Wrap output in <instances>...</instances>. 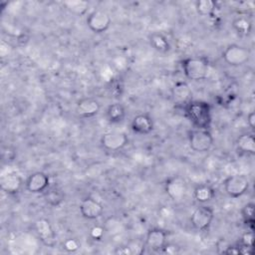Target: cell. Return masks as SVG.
<instances>
[{
  "label": "cell",
  "mask_w": 255,
  "mask_h": 255,
  "mask_svg": "<svg viewBox=\"0 0 255 255\" xmlns=\"http://www.w3.org/2000/svg\"><path fill=\"white\" fill-rule=\"evenodd\" d=\"M249 186V180L243 174L230 175L226 177L223 181L224 191L231 198L241 197L248 191Z\"/></svg>",
  "instance_id": "8992f818"
},
{
  "label": "cell",
  "mask_w": 255,
  "mask_h": 255,
  "mask_svg": "<svg viewBox=\"0 0 255 255\" xmlns=\"http://www.w3.org/2000/svg\"><path fill=\"white\" fill-rule=\"evenodd\" d=\"M63 6L70 13L77 16H82L88 12L90 3L85 0H67L63 2Z\"/></svg>",
  "instance_id": "7402d4cb"
},
{
  "label": "cell",
  "mask_w": 255,
  "mask_h": 255,
  "mask_svg": "<svg viewBox=\"0 0 255 255\" xmlns=\"http://www.w3.org/2000/svg\"><path fill=\"white\" fill-rule=\"evenodd\" d=\"M126 108L120 103H113L108 106L106 110L107 120L111 124H120L126 118Z\"/></svg>",
  "instance_id": "ffe728a7"
},
{
  "label": "cell",
  "mask_w": 255,
  "mask_h": 255,
  "mask_svg": "<svg viewBox=\"0 0 255 255\" xmlns=\"http://www.w3.org/2000/svg\"><path fill=\"white\" fill-rule=\"evenodd\" d=\"M184 115L195 128L209 129L211 127V106L205 101L191 100L184 106Z\"/></svg>",
  "instance_id": "6da1fadb"
},
{
  "label": "cell",
  "mask_w": 255,
  "mask_h": 255,
  "mask_svg": "<svg viewBox=\"0 0 255 255\" xmlns=\"http://www.w3.org/2000/svg\"><path fill=\"white\" fill-rule=\"evenodd\" d=\"M79 210L81 215L85 219L95 220L103 215L104 206L99 200L88 196L81 201L79 205Z\"/></svg>",
  "instance_id": "8fae6325"
},
{
  "label": "cell",
  "mask_w": 255,
  "mask_h": 255,
  "mask_svg": "<svg viewBox=\"0 0 255 255\" xmlns=\"http://www.w3.org/2000/svg\"><path fill=\"white\" fill-rule=\"evenodd\" d=\"M214 218V210L211 206L202 204L196 207L190 215L189 221L193 229L197 231L207 230Z\"/></svg>",
  "instance_id": "5b68a950"
},
{
  "label": "cell",
  "mask_w": 255,
  "mask_h": 255,
  "mask_svg": "<svg viewBox=\"0 0 255 255\" xmlns=\"http://www.w3.org/2000/svg\"><path fill=\"white\" fill-rule=\"evenodd\" d=\"M232 28L238 35L246 37L252 31V22L247 16H238L232 21Z\"/></svg>",
  "instance_id": "603a6c76"
},
{
  "label": "cell",
  "mask_w": 255,
  "mask_h": 255,
  "mask_svg": "<svg viewBox=\"0 0 255 255\" xmlns=\"http://www.w3.org/2000/svg\"><path fill=\"white\" fill-rule=\"evenodd\" d=\"M128 142V137L122 130H110L101 136V145L108 151H120Z\"/></svg>",
  "instance_id": "ba28073f"
},
{
  "label": "cell",
  "mask_w": 255,
  "mask_h": 255,
  "mask_svg": "<svg viewBox=\"0 0 255 255\" xmlns=\"http://www.w3.org/2000/svg\"><path fill=\"white\" fill-rule=\"evenodd\" d=\"M86 23L88 28L95 34H102L109 30L112 24L110 15L104 10H94L87 16Z\"/></svg>",
  "instance_id": "52a82bcc"
},
{
  "label": "cell",
  "mask_w": 255,
  "mask_h": 255,
  "mask_svg": "<svg viewBox=\"0 0 255 255\" xmlns=\"http://www.w3.org/2000/svg\"><path fill=\"white\" fill-rule=\"evenodd\" d=\"M171 96L176 104L185 106L188 102L191 101L192 91L186 82L179 81L172 86Z\"/></svg>",
  "instance_id": "e0dca14e"
},
{
  "label": "cell",
  "mask_w": 255,
  "mask_h": 255,
  "mask_svg": "<svg viewBox=\"0 0 255 255\" xmlns=\"http://www.w3.org/2000/svg\"><path fill=\"white\" fill-rule=\"evenodd\" d=\"M247 124L252 129H254V127H255V113L254 112H250L247 115Z\"/></svg>",
  "instance_id": "836d02e7"
},
{
  "label": "cell",
  "mask_w": 255,
  "mask_h": 255,
  "mask_svg": "<svg viewBox=\"0 0 255 255\" xmlns=\"http://www.w3.org/2000/svg\"><path fill=\"white\" fill-rule=\"evenodd\" d=\"M195 10L202 17L211 16L216 8V3L212 0H197L194 2Z\"/></svg>",
  "instance_id": "cb8c5ba5"
},
{
  "label": "cell",
  "mask_w": 255,
  "mask_h": 255,
  "mask_svg": "<svg viewBox=\"0 0 255 255\" xmlns=\"http://www.w3.org/2000/svg\"><path fill=\"white\" fill-rule=\"evenodd\" d=\"M45 200L52 206H58L63 201V194L57 187H50L44 192Z\"/></svg>",
  "instance_id": "d4e9b609"
},
{
  "label": "cell",
  "mask_w": 255,
  "mask_h": 255,
  "mask_svg": "<svg viewBox=\"0 0 255 255\" xmlns=\"http://www.w3.org/2000/svg\"><path fill=\"white\" fill-rule=\"evenodd\" d=\"M213 135L209 129L194 128L188 132V143L190 148L198 153L209 151L213 146Z\"/></svg>",
  "instance_id": "3957f363"
},
{
  "label": "cell",
  "mask_w": 255,
  "mask_h": 255,
  "mask_svg": "<svg viewBox=\"0 0 255 255\" xmlns=\"http://www.w3.org/2000/svg\"><path fill=\"white\" fill-rule=\"evenodd\" d=\"M251 56L250 50L242 45L230 44L222 52L223 61L231 67H240L246 64Z\"/></svg>",
  "instance_id": "277c9868"
},
{
  "label": "cell",
  "mask_w": 255,
  "mask_h": 255,
  "mask_svg": "<svg viewBox=\"0 0 255 255\" xmlns=\"http://www.w3.org/2000/svg\"><path fill=\"white\" fill-rule=\"evenodd\" d=\"M163 253L165 254H169V255H175L178 254L180 252V247L174 243H166L164 245V247L161 250Z\"/></svg>",
  "instance_id": "4dcf8cb0"
},
{
  "label": "cell",
  "mask_w": 255,
  "mask_h": 255,
  "mask_svg": "<svg viewBox=\"0 0 255 255\" xmlns=\"http://www.w3.org/2000/svg\"><path fill=\"white\" fill-rule=\"evenodd\" d=\"M164 190L171 200L178 201L182 199L186 193V181L179 175L169 177L164 183Z\"/></svg>",
  "instance_id": "30bf717a"
},
{
  "label": "cell",
  "mask_w": 255,
  "mask_h": 255,
  "mask_svg": "<svg viewBox=\"0 0 255 255\" xmlns=\"http://www.w3.org/2000/svg\"><path fill=\"white\" fill-rule=\"evenodd\" d=\"M238 244L243 245V246L253 247L254 246V231L250 230V231H246L245 233H243L240 237V241Z\"/></svg>",
  "instance_id": "83f0119b"
},
{
  "label": "cell",
  "mask_w": 255,
  "mask_h": 255,
  "mask_svg": "<svg viewBox=\"0 0 255 255\" xmlns=\"http://www.w3.org/2000/svg\"><path fill=\"white\" fill-rule=\"evenodd\" d=\"M237 150L242 154L254 155L255 154V138L253 133L245 132L240 134L235 141Z\"/></svg>",
  "instance_id": "ac0fdd59"
},
{
  "label": "cell",
  "mask_w": 255,
  "mask_h": 255,
  "mask_svg": "<svg viewBox=\"0 0 255 255\" xmlns=\"http://www.w3.org/2000/svg\"><path fill=\"white\" fill-rule=\"evenodd\" d=\"M81 247L80 242L75 238H68L63 242V249L69 253L77 252Z\"/></svg>",
  "instance_id": "4316f807"
},
{
  "label": "cell",
  "mask_w": 255,
  "mask_h": 255,
  "mask_svg": "<svg viewBox=\"0 0 255 255\" xmlns=\"http://www.w3.org/2000/svg\"><path fill=\"white\" fill-rule=\"evenodd\" d=\"M114 253L117 255H131L132 250L129 246H121V247H117Z\"/></svg>",
  "instance_id": "1f68e13d"
},
{
  "label": "cell",
  "mask_w": 255,
  "mask_h": 255,
  "mask_svg": "<svg viewBox=\"0 0 255 255\" xmlns=\"http://www.w3.org/2000/svg\"><path fill=\"white\" fill-rule=\"evenodd\" d=\"M131 130L138 135H147L154 129V123L148 114H138L130 122Z\"/></svg>",
  "instance_id": "2e32d148"
},
{
  "label": "cell",
  "mask_w": 255,
  "mask_h": 255,
  "mask_svg": "<svg viewBox=\"0 0 255 255\" xmlns=\"http://www.w3.org/2000/svg\"><path fill=\"white\" fill-rule=\"evenodd\" d=\"M215 196V189L212 185L208 183H200L197 184L193 189V197L194 199L201 203L205 204L211 201Z\"/></svg>",
  "instance_id": "d6986e66"
},
{
  "label": "cell",
  "mask_w": 255,
  "mask_h": 255,
  "mask_svg": "<svg viewBox=\"0 0 255 255\" xmlns=\"http://www.w3.org/2000/svg\"><path fill=\"white\" fill-rule=\"evenodd\" d=\"M150 46L158 53H167L170 50V43L168 39L159 32H153L149 35Z\"/></svg>",
  "instance_id": "44dd1931"
},
{
  "label": "cell",
  "mask_w": 255,
  "mask_h": 255,
  "mask_svg": "<svg viewBox=\"0 0 255 255\" xmlns=\"http://www.w3.org/2000/svg\"><path fill=\"white\" fill-rule=\"evenodd\" d=\"M223 254H227V255H240V251H239V245H231L226 247L225 250H223L222 252Z\"/></svg>",
  "instance_id": "d6a6232c"
},
{
  "label": "cell",
  "mask_w": 255,
  "mask_h": 255,
  "mask_svg": "<svg viewBox=\"0 0 255 255\" xmlns=\"http://www.w3.org/2000/svg\"><path fill=\"white\" fill-rule=\"evenodd\" d=\"M25 182L23 178L16 172H9L4 174L0 178V188L3 192L9 195H16L18 194Z\"/></svg>",
  "instance_id": "4fadbf2b"
},
{
  "label": "cell",
  "mask_w": 255,
  "mask_h": 255,
  "mask_svg": "<svg viewBox=\"0 0 255 255\" xmlns=\"http://www.w3.org/2000/svg\"><path fill=\"white\" fill-rule=\"evenodd\" d=\"M50 186V177L43 171H36L30 174L25 181V188L32 194L45 192Z\"/></svg>",
  "instance_id": "9c48e42d"
},
{
  "label": "cell",
  "mask_w": 255,
  "mask_h": 255,
  "mask_svg": "<svg viewBox=\"0 0 255 255\" xmlns=\"http://www.w3.org/2000/svg\"><path fill=\"white\" fill-rule=\"evenodd\" d=\"M6 147H7L8 152H6V150L2 148V151H1L2 159H3V161H8V162L13 161L14 158H15V156H16V150H15V148H13L11 145H8V146H6Z\"/></svg>",
  "instance_id": "f546056e"
},
{
  "label": "cell",
  "mask_w": 255,
  "mask_h": 255,
  "mask_svg": "<svg viewBox=\"0 0 255 255\" xmlns=\"http://www.w3.org/2000/svg\"><path fill=\"white\" fill-rule=\"evenodd\" d=\"M101 104L98 100L91 97L82 98L78 101L76 106V113L80 118L90 119L99 114Z\"/></svg>",
  "instance_id": "5bb4252c"
},
{
  "label": "cell",
  "mask_w": 255,
  "mask_h": 255,
  "mask_svg": "<svg viewBox=\"0 0 255 255\" xmlns=\"http://www.w3.org/2000/svg\"><path fill=\"white\" fill-rule=\"evenodd\" d=\"M106 232V228L101 225H95L90 230V236L94 240H101Z\"/></svg>",
  "instance_id": "f1b7e54d"
},
{
  "label": "cell",
  "mask_w": 255,
  "mask_h": 255,
  "mask_svg": "<svg viewBox=\"0 0 255 255\" xmlns=\"http://www.w3.org/2000/svg\"><path fill=\"white\" fill-rule=\"evenodd\" d=\"M184 76L191 81H203L208 77L210 65L203 57H188L180 62Z\"/></svg>",
  "instance_id": "7a4b0ae2"
},
{
  "label": "cell",
  "mask_w": 255,
  "mask_h": 255,
  "mask_svg": "<svg viewBox=\"0 0 255 255\" xmlns=\"http://www.w3.org/2000/svg\"><path fill=\"white\" fill-rule=\"evenodd\" d=\"M254 203L253 202H248L246 203L242 209H241V215L244 220V222L250 227V230L254 231Z\"/></svg>",
  "instance_id": "484cf974"
},
{
  "label": "cell",
  "mask_w": 255,
  "mask_h": 255,
  "mask_svg": "<svg viewBox=\"0 0 255 255\" xmlns=\"http://www.w3.org/2000/svg\"><path fill=\"white\" fill-rule=\"evenodd\" d=\"M166 243L167 233L163 229L153 227L147 231L145 235V246L149 250L153 252L161 251Z\"/></svg>",
  "instance_id": "9a60e30c"
},
{
  "label": "cell",
  "mask_w": 255,
  "mask_h": 255,
  "mask_svg": "<svg viewBox=\"0 0 255 255\" xmlns=\"http://www.w3.org/2000/svg\"><path fill=\"white\" fill-rule=\"evenodd\" d=\"M34 230L41 240V242L46 246H53L56 242V233L53 229L52 224L46 218H39L34 223Z\"/></svg>",
  "instance_id": "7c38bea8"
}]
</instances>
